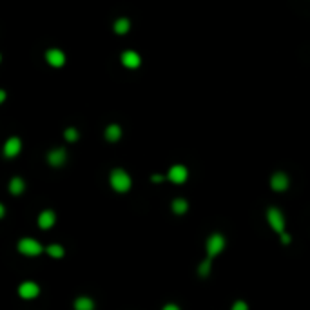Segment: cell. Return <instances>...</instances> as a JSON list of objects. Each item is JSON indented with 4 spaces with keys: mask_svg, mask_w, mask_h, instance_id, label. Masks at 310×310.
<instances>
[{
    "mask_svg": "<svg viewBox=\"0 0 310 310\" xmlns=\"http://www.w3.org/2000/svg\"><path fill=\"white\" fill-rule=\"evenodd\" d=\"M122 136V129L118 127V125H109L107 131H105V138H107L109 142H117V140H120Z\"/></svg>",
    "mask_w": 310,
    "mask_h": 310,
    "instance_id": "2e32d148",
    "label": "cell"
},
{
    "mask_svg": "<svg viewBox=\"0 0 310 310\" xmlns=\"http://www.w3.org/2000/svg\"><path fill=\"white\" fill-rule=\"evenodd\" d=\"M56 221V214L53 211H44L42 214L38 216V227L44 228V230H48L55 225Z\"/></svg>",
    "mask_w": 310,
    "mask_h": 310,
    "instance_id": "30bf717a",
    "label": "cell"
},
{
    "mask_svg": "<svg viewBox=\"0 0 310 310\" xmlns=\"http://www.w3.org/2000/svg\"><path fill=\"white\" fill-rule=\"evenodd\" d=\"M290 240H292V238H290V234H287V232H281V241H283L285 245H287V243H290Z\"/></svg>",
    "mask_w": 310,
    "mask_h": 310,
    "instance_id": "7402d4cb",
    "label": "cell"
},
{
    "mask_svg": "<svg viewBox=\"0 0 310 310\" xmlns=\"http://www.w3.org/2000/svg\"><path fill=\"white\" fill-rule=\"evenodd\" d=\"M122 62H124V65L125 67H131V69H134V67H138L140 65V56H138V53H134V51H125L124 55H122Z\"/></svg>",
    "mask_w": 310,
    "mask_h": 310,
    "instance_id": "7c38bea8",
    "label": "cell"
},
{
    "mask_svg": "<svg viewBox=\"0 0 310 310\" xmlns=\"http://www.w3.org/2000/svg\"><path fill=\"white\" fill-rule=\"evenodd\" d=\"M18 294H20V297H24V299H33V297H36L40 294V287L34 281H24V283L18 287Z\"/></svg>",
    "mask_w": 310,
    "mask_h": 310,
    "instance_id": "5b68a950",
    "label": "cell"
},
{
    "mask_svg": "<svg viewBox=\"0 0 310 310\" xmlns=\"http://www.w3.org/2000/svg\"><path fill=\"white\" fill-rule=\"evenodd\" d=\"M46 58H48V62L53 67H60V65L65 64V55L62 51H58V49H49L46 53Z\"/></svg>",
    "mask_w": 310,
    "mask_h": 310,
    "instance_id": "ba28073f",
    "label": "cell"
},
{
    "mask_svg": "<svg viewBox=\"0 0 310 310\" xmlns=\"http://www.w3.org/2000/svg\"><path fill=\"white\" fill-rule=\"evenodd\" d=\"M164 310H180V306L174 305V303H169V305L164 306Z\"/></svg>",
    "mask_w": 310,
    "mask_h": 310,
    "instance_id": "603a6c76",
    "label": "cell"
},
{
    "mask_svg": "<svg viewBox=\"0 0 310 310\" xmlns=\"http://www.w3.org/2000/svg\"><path fill=\"white\" fill-rule=\"evenodd\" d=\"M207 254H209V258H214V256L221 254V250L225 249V238L221 236V234H212V236H209V240H207Z\"/></svg>",
    "mask_w": 310,
    "mask_h": 310,
    "instance_id": "3957f363",
    "label": "cell"
},
{
    "mask_svg": "<svg viewBox=\"0 0 310 310\" xmlns=\"http://www.w3.org/2000/svg\"><path fill=\"white\" fill-rule=\"evenodd\" d=\"M4 100H6V93L4 91H0V102H4Z\"/></svg>",
    "mask_w": 310,
    "mask_h": 310,
    "instance_id": "d4e9b609",
    "label": "cell"
},
{
    "mask_svg": "<svg viewBox=\"0 0 310 310\" xmlns=\"http://www.w3.org/2000/svg\"><path fill=\"white\" fill-rule=\"evenodd\" d=\"M46 252H48L51 258H64V247L62 245H49L48 249H46Z\"/></svg>",
    "mask_w": 310,
    "mask_h": 310,
    "instance_id": "ac0fdd59",
    "label": "cell"
},
{
    "mask_svg": "<svg viewBox=\"0 0 310 310\" xmlns=\"http://www.w3.org/2000/svg\"><path fill=\"white\" fill-rule=\"evenodd\" d=\"M171 207H172V212H174V214H185V212L189 211V203H187L183 198L174 200V202L171 203Z\"/></svg>",
    "mask_w": 310,
    "mask_h": 310,
    "instance_id": "5bb4252c",
    "label": "cell"
},
{
    "mask_svg": "<svg viewBox=\"0 0 310 310\" xmlns=\"http://www.w3.org/2000/svg\"><path fill=\"white\" fill-rule=\"evenodd\" d=\"M187 176H189V172H187V169L183 167V165H174V167H171V171H169V180L174 181V183H183V181L187 180Z\"/></svg>",
    "mask_w": 310,
    "mask_h": 310,
    "instance_id": "8992f818",
    "label": "cell"
},
{
    "mask_svg": "<svg viewBox=\"0 0 310 310\" xmlns=\"http://www.w3.org/2000/svg\"><path fill=\"white\" fill-rule=\"evenodd\" d=\"M267 220H268V223H270V227L274 228L276 232H285V216H283V212L280 211V209H268V212H267Z\"/></svg>",
    "mask_w": 310,
    "mask_h": 310,
    "instance_id": "277c9868",
    "label": "cell"
},
{
    "mask_svg": "<svg viewBox=\"0 0 310 310\" xmlns=\"http://www.w3.org/2000/svg\"><path fill=\"white\" fill-rule=\"evenodd\" d=\"M270 187L274 190H278V192L287 189V187H289V178H287V174H283V172H276L270 180Z\"/></svg>",
    "mask_w": 310,
    "mask_h": 310,
    "instance_id": "52a82bcc",
    "label": "cell"
},
{
    "mask_svg": "<svg viewBox=\"0 0 310 310\" xmlns=\"http://www.w3.org/2000/svg\"><path fill=\"white\" fill-rule=\"evenodd\" d=\"M20 147H22V143L18 138H9L4 145V154L8 156V158H15V156L20 152Z\"/></svg>",
    "mask_w": 310,
    "mask_h": 310,
    "instance_id": "9c48e42d",
    "label": "cell"
},
{
    "mask_svg": "<svg viewBox=\"0 0 310 310\" xmlns=\"http://www.w3.org/2000/svg\"><path fill=\"white\" fill-rule=\"evenodd\" d=\"M230 310H249V305H247L245 301H241V299H238L236 303L232 305V308Z\"/></svg>",
    "mask_w": 310,
    "mask_h": 310,
    "instance_id": "44dd1931",
    "label": "cell"
},
{
    "mask_svg": "<svg viewBox=\"0 0 310 310\" xmlns=\"http://www.w3.org/2000/svg\"><path fill=\"white\" fill-rule=\"evenodd\" d=\"M74 310H95V301L89 296H80L74 299Z\"/></svg>",
    "mask_w": 310,
    "mask_h": 310,
    "instance_id": "4fadbf2b",
    "label": "cell"
},
{
    "mask_svg": "<svg viewBox=\"0 0 310 310\" xmlns=\"http://www.w3.org/2000/svg\"><path fill=\"white\" fill-rule=\"evenodd\" d=\"M48 162L53 167H60L65 162V149H55L48 154Z\"/></svg>",
    "mask_w": 310,
    "mask_h": 310,
    "instance_id": "8fae6325",
    "label": "cell"
},
{
    "mask_svg": "<svg viewBox=\"0 0 310 310\" xmlns=\"http://www.w3.org/2000/svg\"><path fill=\"white\" fill-rule=\"evenodd\" d=\"M24 189H26V183H24L22 178H13L11 183H9V190H11V194H15V196L24 192Z\"/></svg>",
    "mask_w": 310,
    "mask_h": 310,
    "instance_id": "9a60e30c",
    "label": "cell"
},
{
    "mask_svg": "<svg viewBox=\"0 0 310 310\" xmlns=\"http://www.w3.org/2000/svg\"><path fill=\"white\" fill-rule=\"evenodd\" d=\"M200 276H207L209 272H211V258H207L205 261L200 265Z\"/></svg>",
    "mask_w": 310,
    "mask_h": 310,
    "instance_id": "d6986e66",
    "label": "cell"
},
{
    "mask_svg": "<svg viewBox=\"0 0 310 310\" xmlns=\"http://www.w3.org/2000/svg\"><path fill=\"white\" fill-rule=\"evenodd\" d=\"M18 250H20L24 256H38V254H42L44 247L40 245L36 240H33V238H22V240L18 241Z\"/></svg>",
    "mask_w": 310,
    "mask_h": 310,
    "instance_id": "7a4b0ae2",
    "label": "cell"
},
{
    "mask_svg": "<svg viewBox=\"0 0 310 310\" xmlns=\"http://www.w3.org/2000/svg\"><path fill=\"white\" fill-rule=\"evenodd\" d=\"M131 24L127 18H118L117 22H114V31H117L118 34H125L127 31H129Z\"/></svg>",
    "mask_w": 310,
    "mask_h": 310,
    "instance_id": "e0dca14e",
    "label": "cell"
},
{
    "mask_svg": "<svg viewBox=\"0 0 310 310\" xmlns=\"http://www.w3.org/2000/svg\"><path fill=\"white\" fill-rule=\"evenodd\" d=\"M152 181H156V183H158V181H164V176H158V174H154V176H152Z\"/></svg>",
    "mask_w": 310,
    "mask_h": 310,
    "instance_id": "cb8c5ba5",
    "label": "cell"
},
{
    "mask_svg": "<svg viewBox=\"0 0 310 310\" xmlns=\"http://www.w3.org/2000/svg\"><path fill=\"white\" fill-rule=\"evenodd\" d=\"M111 187L117 192H127L131 189V176L122 169H114L111 172Z\"/></svg>",
    "mask_w": 310,
    "mask_h": 310,
    "instance_id": "6da1fadb",
    "label": "cell"
},
{
    "mask_svg": "<svg viewBox=\"0 0 310 310\" xmlns=\"http://www.w3.org/2000/svg\"><path fill=\"white\" fill-rule=\"evenodd\" d=\"M65 140H67V142H74V140H78V131L76 129H67L65 131Z\"/></svg>",
    "mask_w": 310,
    "mask_h": 310,
    "instance_id": "ffe728a7",
    "label": "cell"
}]
</instances>
